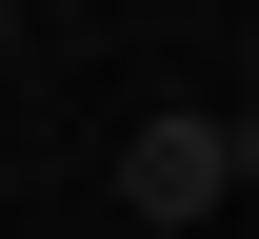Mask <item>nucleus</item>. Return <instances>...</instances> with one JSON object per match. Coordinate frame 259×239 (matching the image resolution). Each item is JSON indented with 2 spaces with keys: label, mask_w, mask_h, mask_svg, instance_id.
<instances>
[{
  "label": "nucleus",
  "mask_w": 259,
  "mask_h": 239,
  "mask_svg": "<svg viewBox=\"0 0 259 239\" xmlns=\"http://www.w3.org/2000/svg\"><path fill=\"white\" fill-rule=\"evenodd\" d=\"M220 200H259V120H199V100H160L120 139V219H220Z\"/></svg>",
  "instance_id": "f257e3e1"
}]
</instances>
